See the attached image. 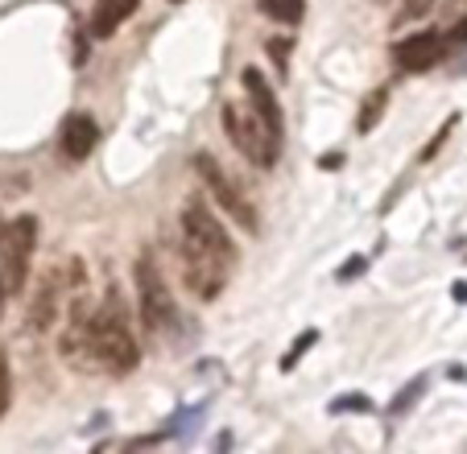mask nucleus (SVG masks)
Instances as JSON below:
<instances>
[{
  "label": "nucleus",
  "instance_id": "4468645a",
  "mask_svg": "<svg viewBox=\"0 0 467 454\" xmlns=\"http://www.w3.org/2000/svg\"><path fill=\"white\" fill-rule=\"evenodd\" d=\"M439 0H401L397 5V13H393V26H410V21H422L426 13L434 9Z\"/></svg>",
  "mask_w": 467,
  "mask_h": 454
},
{
  "label": "nucleus",
  "instance_id": "20e7f679",
  "mask_svg": "<svg viewBox=\"0 0 467 454\" xmlns=\"http://www.w3.org/2000/svg\"><path fill=\"white\" fill-rule=\"evenodd\" d=\"M194 174H199L203 191L212 194V202L232 219V223H240L248 236H261V211H256V202L248 199L244 186L215 161V153H194Z\"/></svg>",
  "mask_w": 467,
  "mask_h": 454
},
{
  "label": "nucleus",
  "instance_id": "39448f33",
  "mask_svg": "<svg viewBox=\"0 0 467 454\" xmlns=\"http://www.w3.org/2000/svg\"><path fill=\"white\" fill-rule=\"evenodd\" d=\"M223 132L236 145L240 158H248L256 170H274L282 158V132H274L253 108L223 104Z\"/></svg>",
  "mask_w": 467,
  "mask_h": 454
},
{
  "label": "nucleus",
  "instance_id": "9d476101",
  "mask_svg": "<svg viewBox=\"0 0 467 454\" xmlns=\"http://www.w3.org/2000/svg\"><path fill=\"white\" fill-rule=\"evenodd\" d=\"M240 83H244L248 108H253V112L261 116V120L269 124L274 132H282V129H285V112H282V104H277V96H274V88H269V79H265L256 67H244Z\"/></svg>",
  "mask_w": 467,
  "mask_h": 454
},
{
  "label": "nucleus",
  "instance_id": "f03ea898",
  "mask_svg": "<svg viewBox=\"0 0 467 454\" xmlns=\"http://www.w3.org/2000/svg\"><path fill=\"white\" fill-rule=\"evenodd\" d=\"M178 261H182V285L191 289L199 302H215V297L223 294V285H228L236 256L220 253L215 244H207V240H199L194 232L178 227Z\"/></svg>",
  "mask_w": 467,
  "mask_h": 454
},
{
  "label": "nucleus",
  "instance_id": "aec40b11",
  "mask_svg": "<svg viewBox=\"0 0 467 454\" xmlns=\"http://www.w3.org/2000/svg\"><path fill=\"white\" fill-rule=\"evenodd\" d=\"M5 302H9V289H5V277H0V315H5Z\"/></svg>",
  "mask_w": 467,
  "mask_h": 454
},
{
  "label": "nucleus",
  "instance_id": "a211bd4d",
  "mask_svg": "<svg viewBox=\"0 0 467 454\" xmlns=\"http://www.w3.org/2000/svg\"><path fill=\"white\" fill-rule=\"evenodd\" d=\"M331 409H372V405L364 401V397H348V401H336Z\"/></svg>",
  "mask_w": 467,
  "mask_h": 454
},
{
  "label": "nucleus",
  "instance_id": "6ab92c4d",
  "mask_svg": "<svg viewBox=\"0 0 467 454\" xmlns=\"http://www.w3.org/2000/svg\"><path fill=\"white\" fill-rule=\"evenodd\" d=\"M269 50L277 54V67L285 70V54H290V42H269Z\"/></svg>",
  "mask_w": 467,
  "mask_h": 454
},
{
  "label": "nucleus",
  "instance_id": "f257e3e1",
  "mask_svg": "<svg viewBox=\"0 0 467 454\" xmlns=\"http://www.w3.org/2000/svg\"><path fill=\"white\" fill-rule=\"evenodd\" d=\"M83 326H88V343H91V359H96V372L108 376H129L141 364V347L132 339L129 323H124L116 310L88 306L83 315Z\"/></svg>",
  "mask_w": 467,
  "mask_h": 454
},
{
  "label": "nucleus",
  "instance_id": "7ed1b4c3",
  "mask_svg": "<svg viewBox=\"0 0 467 454\" xmlns=\"http://www.w3.org/2000/svg\"><path fill=\"white\" fill-rule=\"evenodd\" d=\"M75 297H83V264L71 256V261H62L58 269L37 277L34 297H29V310H26V326L34 335H46L54 323H58L62 302H75Z\"/></svg>",
  "mask_w": 467,
  "mask_h": 454
},
{
  "label": "nucleus",
  "instance_id": "0eeeda50",
  "mask_svg": "<svg viewBox=\"0 0 467 454\" xmlns=\"http://www.w3.org/2000/svg\"><path fill=\"white\" fill-rule=\"evenodd\" d=\"M34 253H37V215H17L0 227V277H5V289L21 294L29 281V269H34Z\"/></svg>",
  "mask_w": 467,
  "mask_h": 454
},
{
  "label": "nucleus",
  "instance_id": "dca6fc26",
  "mask_svg": "<svg viewBox=\"0 0 467 454\" xmlns=\"http://www.w3.org/2000/svg\"><path fill=\"white\" fill-rule=\"evenodd\" d=\"M315 339H318V335H315V331H306V335H302L298 343H294V347H290V356L282 359V367H285V372H290V367H294V364H298V359H302V351H310V347H315Z\"/></svg>",
  "mask_w": 467,
  "mask_h": 454
},
{
  "label": "nucleus",
  "instance_id": "9b49d317",
  "mask_svg": "<svg viewBox=\"0 0 467 454\" xmlns=\"http://www.w3.org/2000/svg\"><path fill=\"white\" fill-rule=\"evenodd\" d=\"M137 5H141V0H99L96 13H91V34H96V37H112L116 29H120L124 21L137 13Z\"/></svg>",
  "mask_w": 467,
  "mask_h": 454
},
{
  "label": "nucleus",
  "instance_id": "423d86ee",
  "mask_svg": "<svg viewBox=\"0 0 467 454\" xmlns=\"http://www.w3.org/2000/svg\"><path fill=\"white\" fill-rule=\"evenodd\" d=\"M132 289H137V315H141L145 331L150 335H166L178 323V306L170 294V281L161 277L153 256H137L132 264Z\"/></svg>",
  "mask_w": 467,
  "mask_h": 454
},
{
  "label": "nucleus",
  "instance_id": "412c9836",
  "mask_svg": "<svg viewBox=\"0 0 467 454\" xmlns=\"http://www.w3.org/2000/svg\"><path fill=\"white\" fill-rule=\"evenodd\" d=\"M174 5H182V0H174Z\"/></svg>",
  "mask_w": 467,
  "mask_h": 454
},
{
  "label": "nucleus",
  "instance_id": "f8f14e48",
  "mask_svg": "<svg viewBox=\"0 0 467 454\" xmlns=\"http://www.w3.org/2000/svg\"><path fill=\"white\" fill-rule=\"evenodd\" d=\"M261 13L274 17L277 26H298L306 17V0H261Z\"/></svg>",
  "mask_w": 467,
  "mask_h": 454
},
{
  "label": "nucleus",
  "instance_id": "1a4fd4ad",
  "mask_svg": "<svg viewBox=\"0 0 467 454\" xmlns=\"http://www.w3.org/2000/svg\"><path fill=\"white\" fill-rule=\"evenodd\" d=\"M99 140V124L91 120L88 112H71L62 120V132H58V149L67 161H88L91 149Z\"/></svg>",
  "mask_w": 467,
  "mask_h": 454
},
{
  "label": "nucleus",
  "instance_id": "f3484780",
  "mask_svg": "<svg viewBox=\"0 0 467 454\" xmlns=\"http://www.w3.org/2000/svg\"><path fill=\"white\" fill-rule=\"evenodd\" d=\"M451 129H455V116H451V120H447V124H442V129H439V137H431V145L422 149V161H434V153H439V149H442V140L451 137Z\"/></svg>",
  "mask_w": 467,
  "mask_h": 454
},
{
  "label": "nucleus",
  "instance_id": "ddd939ff",
  "mask_svg": "<svg viewBox=\"0 0 467 454\" xmlns=\"http://www.w3.org/2000/svg\"><path fill=\"white\" fill-rule=\"evenodd\" d=\"M385 108H389V88H377L368 99H364L360 120H356V132H372V129H377L380 116H385Z\"/></svg>",
  "mask_w": 467,
  "mask_h": 454
},
{
  "label": "nucleus",
  "instance_id": "2eb2a0df",
  "mask_svg": "<svg viewBox=\"0 0 467 454\" xmlns=\"http://www.w3.org/2000/svg\"><path fill=\"white\" fill-rule=\"evenodd\" d=\"M13 405V364H9V351L0 347V418L9 413Z\"/></svg>",
  "mask_w": 467,
  "mask_h": 454
},
{
  "label": "nucleus",
  "instance_id": "6e6552de",
  "mask_svg": "<svg viewBox=\"0 0 467 454\" xmlns=\"http://www.w3.org/2000/svg\"><path fill=\"white\" fill-rule=\"evenodd\" d=\"M447 50H451L447 34L422 29V34H410L393 46V62H397V70H406V75H422V70L439 67V62L447 58Z\"/></svg>",
  "mask_w": 467,
  "mask_h": 454
}]
</instances>
